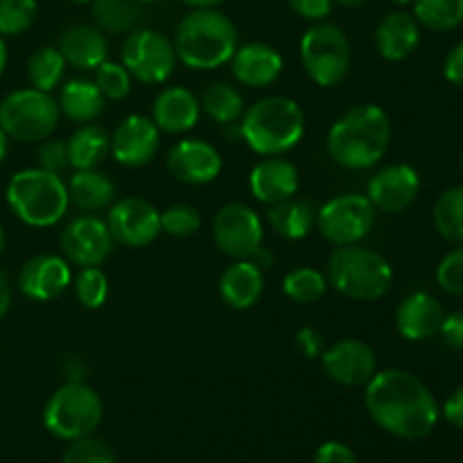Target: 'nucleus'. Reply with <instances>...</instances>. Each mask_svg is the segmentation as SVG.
Wrapping results in <instances>:
<instances>
[{
	"mask_svg": "<svg viewBox=\"0 0 463 463\" xmlns=\"http://www.w3.org/2000/svg\"><path fill=\"white\" fill-rule=\"evenodd\" d=\"M364 405L380 430L405 441L430 437L441 416L434 393L402 369L378 371L366 384Z\"/></svg>",
	"mask_w": 463,
	"mask_h": 463,
	"instance_id": "1",
	"label": "nucleus"
},
{
	"mask_svg": "<svg viewBox=\"0 0 463 463\" xmlns=\"http://www.w3.org/2000/svg\"><path fill=\"white\" fill-rule=\"evenodd\" d=\"M392 145V120L378 104H357L335 120L328 129L326 149L346 170H369L378 165Z\"/></svg>",
	"mask_w": 463,
	"mask_h": 463,
	"instance_id": "2",
	"label": "nucleus"
},
{
	"mask_svg": "<svg viewBox=\"0 0 463 463\" xmlns=\"http://www.w3.org/2000/svg\"><path fill=\"white\" fill-rule=\"evenodd\" d=\"M176 59L193 71H213L231 61L238 50V27L217 9H190L172 39Z\"/></svg>",
	"mask_w": 463,
	"mask_h": 463,
	"instance_id": "3",
	"label": "nucleus"
},
{
	"mask_svg": "<svg viewBox=\"0 0 463 463\" xmlns=\"http://www.w3.org/2000/svg\"><path fill=\"white\" fill-rule=\"evenodd\" d=\"M242 140L260 156H283L306 134V116L297 99L269 95L258 99L240 118Z\"/></svg>",
	"mask_w": 463,
	"mask_h": 463,
	"instance_id": "4",
	"label": "nucleus"
},
{
	"mask_svg": "<svg viewBox=\"0 0 463 463\" xmlns=\"http://www.w3.org/2000/svg\"><path fill=\"white\" fill-rule=\"evenodd\" d=\"M7 206L27 226L48 229L66 217L71 199L68 185L59 175L43 167H27L9 179L5 190Z\"/></svg>",
	"mask_w": 463,
	"mask_h": 463,
	"instance_id": "5",
	"label": "nucleus"
},
{
	"mask_svg": "<svg viewBox=\"0 0 463 463\" xmlns=\"http://www.w3.org/2000/svg\"><path fill=\"white\" fill-rule=\"evenodd\" d=\"M328 285L353 301H378L393 285V269L387 258L373 249L348 244L337 247L326 265Z\"/></svg>",
	"mask_w": 463,
	"mask_h": 463,
	"instance_id": "6",
	"label": "nucleus"
},
{
	"mask_svg": "<svg viewBox=\"0 0 463 463\" xmlns=\"http://www.w3.org/2000/svg\"><path fill=\"white\" fill-rule=\"evenodd\" d=\"M104 416L99 393L86 383H66L48 398L43 407V425L61 441L93 437Z\"/></svg>",
	"mask_w": 463,
	"mask_h": 463,
	"instance_id": "7",
	"label": "nucleus"
},
{
	"mask_svg": "<svg viewBox=\"0 0 463 463\" xmlns=\"http://www.w3.org/2000/svg\"><path fill=\"white\" fill-rule=\"evenodd\" d=\"M59 118L57 99L39 89L12 90L0 102V129L16 143H41L50 138Z\"/></svg>",
	"mask_w": 463,
	"mask_h": 463,
	"instance_id": "8",
	"label": "nucleus"
},
{
	"mask_svg": "<svg viewBox=\"0 0 463 463\" xmlns=\"http://www.w3.org/2000/svg\"><path fill=\"white\" fill-rule=\"evenodd\" d=\"M298 50L307 77L321 89L337 86L351 71V41L335 23H312Z\"/></svg>",
	"mask_w": 463,
	"mask_h": 463,
	"instance_id": "9",
	"label": "nucleus"
},
{
	"mask_svg": "<svg viewBox=\"0 0 463 463\" xmlns=\"http://www.w3.org/2000/svg\"><path fill=\"white\" fill-rule=\"evenodd\" d=\"M176 50L172 39L152 27H136L122 45V66L131 80L140 84H165L176 68Z\"/></svg>",
	"mask_w": 463,
	"mask_h": 463,
	"instance_id": "10",
	"label": "nucleus"
},
{
	"mask_svg": "<svg viewBox=\"0 0 463 463\" xmlns=\"http://www.w3.org/2000/svg\"><path fill=\"white\" fill-rule=\"evenodd\" d=\"M373 226L375 206L366 194H339L317 211V229L335 247L362 242Z\"/></svg>",
	"mask_w": 463,
	"mask_h": 463,
	"instance_id": "11",
	"label": "nucleus"
},
{
	"mask_svg": "<svg viewBox=\"0 0 463 463\" xmlns=\"http://www.w3.org/2000/svg\"><path fill=\"white\" fill-rule=\"evenodd\" d=\"M262 220L247 203H226L213 220V238L217 249L233 260H247L262 244Z\"/></svg>",
	"mask_w": 463,
	"mask_h": 463,
	"instance_id": "12",
	"label": "nucleus"
},
{
	"mask_svg": "<svg viewBox=\"0 0 463 463\" xmlns=\"http://www.w3.org/2000/svg\"><path fill=\"white\" fill-rule=\"evenodd\" d=\"M113 244L107 222L90 213L68 222L59 235L61 256L75 267H99L111 256Z\"/></svg>",
	"mask_w": 463,
	"mask_h": 463,
	"instance_id": "13",
	"label": "nucleus"
},
{
	"mask_svg": "<svg viewBox=\"0 0 463 463\" xmlns=\"http://www.w3.org/2000/svg\"><path fill=\"white\" fill-rule=\"evenodd\" d=\"M107 226L113 242L127 249H143L161 235V213L140 197H125L111 203Z\"/></svg>",
	"mask_w": 463,
	"mask_h": 463,
	"instance_id": "14",
	"label": "nucleus"
},
{
	"mask_svg": "<svg viewBox=\"0 0 463 463\" xmlns=\"http://www.w3.org/2000/svg\"><path fill=\"white\" fill-rule=\"evenodd\" d=\"M324 373L339 387H366L378 373V355L362 339H339L321 353Z\"/></svg>",
	"mask_w": 463,
	"mask_h": 463,
	"instance_id": "15",
	"label": "nucleus"
},
{
	"mask_svg": "<svg viewBox=\"0 0 463 463\" xmlns=\"http://www.w3.org/2000/svg\"><path fill=\"white\" fill-rule=\"evenodd\" d=\"M419 193L420 176L407 163L383 167L371 176L369 185H366V197L373 203L375 211L389 213V215L407 211L416 202Z\"/></svg>",
	"mask_w": 463,
	"mask_h": 463,
	"instance_id": "16",
	"label": "nucleus"
},
{
	"mask_svg": "<svg viewBox=\"0 0 463 463\" xmlns=\"http://www.w3.org/2000/svg\"><path fill=\"white\" fill-rule=\"evenodd\" d=\"M167 170L176 181L188 185H206L220 176L224 161L217 147L202 138H184L167 152Z\"/></svg>",
	"mask_w": 463,
	"mask_h": 463,
	"instance_id": "17",
	"label": "nucleus"
},
{
	"mask_svg": "<svg viewBox=\"0 0 463 463\" xmlns=\"http://www.w3.org/2000/svg\"><path fill=\"white\" fill-rule=\"evenodd\" d=\"M161 145V129L152 118L131 113L111 134V156L125 167H143L152 163Z\"/></svg>",
	"mask_w": 463,
	"mask_h": 463,
	"instance_id": "18",
	"label": "nucleus"
},
{
	"mask_svg": "<svg viewBox=\"0 0 463 463\" xmlns=\"http://www.w3.org/2000/svg\"><path fill=\"white\" fill-rule=\"evenodd\" d=\"M72 283V271L63 256H52V253H39L30 258L18 271V289L23 297L32 301H54L61 297Z\"/></svg>",
	"mask_w": 463,
	"mask_h": 463,
	"instance_id": "19",
	"label": "nucleus"
},
{
	"mask_svg": "<svg viewBox=\"0 0 463 463\" xmlns=\"http://www.w3.org/2000/svg\"><path fill=\"white\" fill-rule=\"evenodd\" d=\"M298 188H301L298 170L280 156H265L258 165H253L249 175V190L258 202L267 206L288 202L298 193Z\"/></svg>",
	"mask_w": 463,
	"mask_h": 463,
	"instance_id": "20",
	"label": "nucleus"
},
{
	"mask_svg": "<svg viewBox=\"0 0 463 463\" xmlns=\"http://www.w3.org/2000/svg\"><path fill=\"white\" fill-rule=\"evenodd\" d=\"M231 71L240 84L251 86V89H265V86L274 84L283 72V57L271 45L253 41V43L238 45L235 54L231 57Z\"/></svg>",
	"mask_w": 463,
	"mask_h": 463,
	"instance_id": "21",
	"label": "nucleus"
},
{
	"mask_svg": "<svg viewBox=\"0 0 463 463\" xmlns=\"http://www.w3.org/2000/svg\"><path fill=\"white\" fill-rule=\"evenodd\" d=\"M57 50L63 54L68 66L77 71H95L109 57V41L104 32L95 25L75 23L63 27L57 39Z\"/></svg>",
	"mask_w": 463,
	"mask_h": 463,
	"instance_id": "22",
	"label": "nucleus"
},
{
	"mask_svg": "<svg viewBox=\"0 0 463 463\" xmlns=\"http://www.w3.org/2000/svg\"><path fill=\"white\" fill-rule=\"evenodd\" d=\"M443 317L441 303L432 294L414 292L398 306L396 330L407 342H425L439 335Z\"/></svg>",
	"mask_w": 463,
	"mask_h": 463,
	"instance_id": "23",
	"label": "nucleus"
},
{
	"mask_svg": "<svg viewBox=\"0 0 463 463\" xmlns=\"http://www.w3.org/2000/svg\"><path fill=\"white\" fill-rule=\"evenodd\" d=\"M202 116L199 98L185 86H170L161 90L152 104V120L165 134H185L194 129Z\"/></svg>",
	"mask_w": 463,
	"mask_h": 463,
	"instance_id": "24",
	"label": "nucleus"
},
{
	"mask_svg": "<svg viewBox=\"0 0 463 463\" xmlns=\"http://www.w3.org/2000/svg\"><path fill=\"white\" fill-rule=\"evenodd\" d=\"M420 43V23L405 9L387 14L375 27V50L387 61H402L411 57Z\"/></svg>",
	"mask_w": 463,
	"mask_h": 463,
	"instance_id": "25",
	"label": "nucleus"
},
{
	"mask_svg": "<svg viewBox=\"0 0 463 463\" xmlns=\"http://www.w3.org/2000/svg\"><path fill=\"white\" fill-rule=\"evenodd\" d=\"M265 292V271L251 260H235L220 279V297L233 310H249Z\"/></svg>",
	"mask_w": 463,
	"mask_h": 463,
	"instance_id": "26",
	"label": "nucleus"
},
{
	"mask_svg": "<svg viewBox=\"0 0 463 463\" xmlns=\"http://www.w3.org/2000/svg\"><path fill=\"white\" fill-rule=\"evenodd\" d=\"M59 113L75 125H89L104 113L107 98L93 80H68L59 89Z\"/></svg>",
	"mask_w": 463,
	"mask_h": 463,
	"instance_id": "27",
	"label": "nucleus"
},
{
	"mask_svg": "<svg viewBox=\"0 0 463 463\" xmlns=\"http://www.w3.org/2000/svg\"><path fill=\"white\" fill-rule=\"evenodd\" d=\"M68 199L81 213H99L116 202V184L99 170H75L68 181Z\"/></svg>",
	"mask_w": 463,
	"mask_h": 463,
	"instance_id": "28",
	"label": "nucleus"
},
{
	"mask_svg": "<svg viewBox=\"0 0 463 463\" xmlns=\"http://www.w3.org/2000/svg\"><path fill=\"white\" fill-rule=\"evenodd\" d=\"M66 145L72 170H98L104 158L111 154V136L95 122L77 127Z\"/></svg>",
	"mask_w": 463,
	"mask_h": 463,
	"instance_id": "29",
	"label": "nucleus"
},
{
	"mask_svg": "<svg viewBox=\"0 0 463 463\" xmlns=\"http://www.w3.org/2000/svg\"><path fill=\"white\" fill-rule=\"evenodd\" d=\"M267 222L285 240H303L317 226V208L307 199H288L269 206Z\"/></svg>",
	"mask_w": 463,
	"mask_h": 463,
	"instance_id": "30",
	"label": "nucleus"
},
{
	"mask_svg": "<svg viewBox=\"0 0 463 463\" xmlns=\"http://www.w3.org/2000/svg\"><path fill=\"white\" fill-rule=\"evenodd\" d=\"M95 27L104 34H129L140 23V3L136 0H93L90 3Z\"/></svg>",
	"mask_w": 463,
	"mask_h": 463,
	"instance_id": "31",
	"label": "nucleus"
},
{
	"mask_svg": "<svg viewBox=\"0 0 463 463\" xmlns=\"http://www.w3.org/2000/svg\"><path fill=\"white\" fill-rule=\"evenodd\" d=\"M199 107L206 113L208 118H213L215 122L222 125H231V122H238L244 116V98L240 95V90L235 86H231L229 81H211V84L203 89L202 98H199Z\"/></svg>",
	"mask_w": 463,
	"mask_h": 463,
	"instance_id": "32",
	"label": "nucleus"
},
{
	"mask_svg": "<svg viewBox=\"0 0 463 463\" xmlns=\"http://www.w3.org/2000/svg\"><path fill=\"white\" fill-rule=\"evenodd\" d=\"M432 220L434 229L443 240L463 244V185H452L439 194L434 202Z\"/></svg>",
	"mask_w": 463,
	"mask_h": 463,
	"instance_id": "33",
	"label": "nucleus"
},
{
	"mask_svg": "<svg viewBox=\"0 0 463 463\" xmlns=\"http://www.w3.org/2000/svg\"><path fill=\"white\" fill-rule=\"evenodd\" d=\"M66 59L59 52L57 45H45L39 48L27 61V80H30L32 89L45 90L52 93L57 86H61L63 75H66Z\"/></svg>",
	"mask_w": 463,
	"mask_h": 463,
	"instance_id": "34",
	"label": "nucleus"
},
{
	"mask_svg": "<svg viewBox=\"0 0 463 463\" xmlns=\"http://www.w3.org/2000/svg\"><path fill=\"white\" fill-rule=\"evenodd\" d=\"M416 21L432 32H450L463 23V0H414Z\"/></svg>",
	"mask_w": 463,
	"mask_h": 463,
	"instance_id": "35",
	"label": "nucleus"
},
{
	"mask_svg": "<svg viewBox=\"0 0 463 463\" xmlns=\"http://www.w3.org/2000/svg\"><path fill=\"white\" fill-rule=\"evenodd\" d=\"M326 289H328V279L312 267H297V269L288 271L283 279V294L298 306L317 303L324 297Z\"/></svg>",
	"mask_w": 463,
	"mask_h": 463,
	"instance_id": "36",
	"label": "nucleus"
},
{
	"mask_svg": "<svg viewBox=\"0 0 463 463\" xmlns=\"http://www.w3.org/2000/svg\"><path fill=\"white\" fill-rule=\"evenodd\" d=\"M39 16L36 0H0V36H18Z\"/></svg>",
	"mask_w": 463,
	"mask_h": 463,
	"instance_id": "37",
	"label": "nucleus"
},
{
	"mask_svg": "<svg viewBox=\"0 0 463 463\" xmlns=\"http://www.w3.org/2000/svg\"><path fill=\"white\" fill-rule=\"evenodd\" d=\"M75 297L86 310H98L109 298V279L99 267H81L75 279Z\"/></svg>",
	"mask_w": 463,
	"mask_h": 463,
	"instance_id": "38",
	"label": "nucleus"
},
{
	"mask_svg": "<svg viewBox=\"0 0 463 463\" xmlns=\"http://www.w3.org/2000/svg\"><path fill=\"white\" fill-rule=\"evenodd\" d=\"M202 229V215L190 203H175L161 213V233L172 238H190Z\"/></svg>",
	"mask_w": 463,
	"mask_h": 463,
	"instance_id": "39",
	"label": "nucleus"
},
{
	"mask_svg": "<svg viewBox=\"0 0 463 463\" xmlns=\"http://www.w3.org/2000/svg\"><path fill=\"white\" fill-rule=\"evenodd\" d=\"M95 84L102 90V95L111 102L125 99L131 90V75L122 63L116 61H102L95 68Z\"/></svg>",
	"mask_w": 463,
	"mask_h": 463,
	"instance_id": "40",
	"label": "nucleus"
},
{
	"mask_svg": "<svg viewBox=\"0 0 463 463\" xmlns=\"http://www.w3.org/2000/svg\"><path fill=\"white\" fill-rule=\"evenodd\" d=\"M61 463H116V457L102 439L84 437L71 441L68 450L63 452Z\"/></svg>",
	"mask_w": 463,
	"mask_h": 463,
	"instance_id": "41",
	"label": "nucleus"
},
{
	"mask_svg": "<svg viewBox=\"0 0 463 463\" xmlns=\"http://www.w3.org/2000/svg\"><path fill=\"white\" fill-rule=\"evenodd\" d=\"M437 283L450 297H463V244L441 258L437 267Z\"/></svg>",
	"mask_w": 463,
	"mask_h": 463,
	"instance_id": "42",
	"label": "nucleus"
},
{
	"mask_svg": "<svg viewBox=\"0 0 463 463\" xmlns=\"http://www.w3.org/2000/svg\"><path fill=\"white\" fill-rule=\"evenodd\" d=\"M36 154H39V167L52 172V175L61 176L71 167V161H68V145L61 138H45L39 145V152Z\"/></svg>",
	"mask_w": 463,
	"mask_h": 463,
	"instance_id": "43",
	"label": "nucleus"
},
{
	"mask_svg": "<svg viewBox=\"0 0 463 463\" xmlns=\"http://www.w3.org/2000/svg\"><path fill=\"white\" fill-rule=\"evenodd\" d=\"M294 14L312 23L326 21L333 14V0H288Z\"/></svg>",
	"mask_w": 463,
	"mask_h": 463,
	"instance_id": "44",
	"label": "nucleus"
},
{
	"mask_svg": "<svg viewBox=\"0 0 463 463\" xmlns=\"http://www.w3.org/2000/svg\"><path fill=\"white\" fill-rule=\"evenodd\" d=\"M312 463H360V459H357V455L346 443L328 441L317 448L315 461Z\"/></svg>",
	"mask_w": 463,
	"mask_h": 463,
	"instance_id": "45",
	"label": "nucleus"
},
{
	"mask_svg": "<svg viewBox=\"0 0 463 463\" xmlns=\"http://www.w3.org/2000/svg\"><path fill=\"white\" fill-rule=\"evenodd\" d=\"M294 342H297V351L301 353L303 357H307V360H317V357H321V353H324V335L319 333V330L310 328V326H306V328H301L297 333V337H294Z\"/></svg>",
	"mask_w": 463,
	"mask_h": 463,
	"instance_id": "46",
	"label": "nucleus"
},
{
	"mask_svg": "<svg viewBox=\"0 0 463 463\" xmlns=\"http://www.w3.org/2000/svg\"><path fill=\"white\" fill-rule=\"evenodd\" d=\"M439 335L448 346L455 348V351H463V312H452V315L443 317Z\"/></svg>",
	"mask_w": 463,
	"mask_h": 463,
	"instance_id": "47",
	"label": "nucleus"
},
{
	"mask_svg": "<svg viewBox=\"0 0 463 463\" xmlns=\"http://www.w3.org/2000/svg\"><path fill=\"white\" fill-rule=\"evenodd\" d=\"M443 77L457 89H463V41L452 45L450 52L446 54L443 61Z\"/></svg>",
	"mask_w": 463,
	"mask_h": 463,
	"instance_id": "48",
	"label": "nucleus"
},
{
	"mask_svg": "<svg viewBox=\"0 0 463 463\" xmlns=\"http://www.w3.org/2000/svg\"><path fill=\"white\" fill-rule=\"evenodd\" d=\"M441 414L452 428L463 430V387L455 389V392L446 398V402H443L441 407Z\"/></svg>",
	"mask_w": 463,
	"mask_h": 463,
	"instance_id": "49",
	"label": "nucleus"
},
{
	"mask_svg": "<svg viewBox=\"0 0 463 463\" xmlns=\"http://www.w3.org/2000/svg\"><path fill=\"white\" fill-rule=\"evenodd\" d=\"M61 373L66 378V383H84V375H86V366L81 364L77 357H63V364H61Z\"/></svg>",
	"mask_w": 463,
	"mask_h": 463,
	"instance_id": "50",
	"label": "nucleus"
},
{
	"mask_svg": "<svg viewBox=\"0 0 463 463\" xmlns=\"http://www.w3.org/2000/svg\"><path fill=\"white\" fill-rule=\"evenodd\" d=\"M12 307V285H9L7 276L0 271V319L9 312Z\"/></svg>",
	"mask_w": 463,
	"mask_h": 463,
	"instance_id": "51",
	"label": "nucleus"
},
{
	"mask_svg": "<svg viewBox=\"0 0 463 463\" xmlns=\"http://www.w3.org/2000/svg\"><path fill=\"white\" fill-rule=\"evenodd\" d=\"M249 260L253 262V265L258 267V269H262V271H267V269H271V265H274V256H271L269 251H267L265 247H258L256 251L251 253V258H249Z\"/></svg>",
	"mask_w": 463,
	"mask_h": 463,
	"instance_id": "52",
	"label": "nucleus"
},
{
	"mask_svg": "<svg viewBox=\"0 0 463 463\" xmlns=\"http://www.w3.org/2000/svg\"><path fill=\"white\" fill-rule=\"evenodd\" d=\"M184 5H188L190 9H217L226 0H181Z\"/></svg>",
	"mask_w": 463,
	"mask_h": 463,
	"instance_id": "53",
	"label": "nucleus"
},
{
	"mask_svg": "<svg viewBox=\"0 0 463 463\" xmlns=\"http://www.w3.org/2000/svg\"><path fill=\"white\" fill-rule=\"evenodd\" d=\"M7 68V43H5V36H0V75Z\"/></svg>",
	"mask_w": 463,
	"mask_h": 463,
	"instance_id": "54",
	"label": "nucleus"
},
{
	"mask_svg": "<svg viewBox=\"0 0 463 463\" xmlns=\"http://www.w3.org/2000/svg\"><path fill=\"white\" fill-rule=\"evenodd\" d=\"M333 3H339V5H342V7L355 9V7H362V5H366V3H369V0H333Z\"/></svg>",
	"mask_w": 463,
	"mask_h": 463,
	"instance_id": "55",
	"label": "nucleus"
},
{
	"mask_svg": "<svg viewBox=\"0 0 463 463\" xmlns=\"http://www.w3.org/2000/svg\"><path fill=\"white\" fill-rule=\"evenodd\" d=\"M7 143H9V138L5 136V131L0 129V163H3L5 156H7Z\"/></svg>",
	"mask_w": 463,
	"mask_h": 463,
	"instance_id": "56",
	"label": "nucleus"
},
{
	"mask_svg": "<svg viewBox=\"0 0 463 463\" xmlns=\"http://www.w3.org/2000/svg\"><path fill=\"white\" fill-rule=\"evenodd\" d=\"M5 242H7V240H5V231H3V226H0V256H3V251H5Z\"/></svg>",
	"mask_w": 463,
	"mask_h": 463,
	"instance_id": "57",
	"label": "nucleus"
},
{
	"mask_svg": "<svg viewBox=\"0 0 463 463\" xmlns=\"http://www.w3.org/2000/svg\"><path fill=\"white\" fill-rule=\"evenodd\" d=\"M393 5H398V7H407V5H411L414 0H392Z\"/></svg>",
	"mask_w": 463,
	"mask_h": 463,
	"instance_id": "58",
	"label": "nucleus"
},
{
	"mask_svg": "<svg viewBox=\"0 0 463 463\" xmlns=\"http://www.w3.org/2000/svg\"><path fill=\"white\" fill-rule=\"evenodd\" d=\"M71 3H80V5H86V3H93V0H71Z\"/></svg>",
	"mask_w": 463,
	"mask_h": 463,
	"instance_id": "59",
	"label": "nucleus"
},
{
	"mask_svg": "<svg viewBox=\"0 0 463 463\" xmlns=\"http://www.w3.org/2000/svg\"><path fill=\"white\" fill-rule=\"evenodd\" d=\"M136 3H140V5H145V3H154V0H136Z\"/></svg>",
	"mask_w": 463,
	"mask_h": 463,
	"instance_id": "60",
	"label": "nucleus"
},
{
	"mask_svg": "<svg viewBox=\"0 0 463 463\" xmlns=\"http://www.w3.org/2000/svg\"><path fill=\"white\" fill-rule=\"evenodd\" d=\"M461 172H463V156H461Z\"/></svg>",
	"mask_w": 463,
	"mask_h": 463,
	"instance_id": "61",
	"label": "nucleus"
}]
</instances>
